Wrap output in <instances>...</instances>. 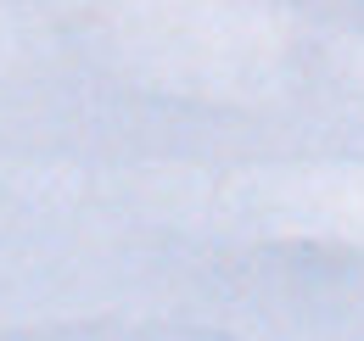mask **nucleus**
<instances>
[]
</instances>
